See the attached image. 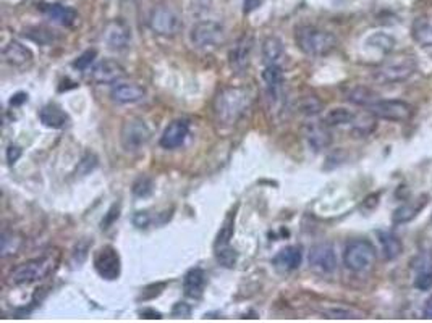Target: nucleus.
Returning <instances> with one entry per match:
<instances>
[{
  "label": "nucleus",
  "mask_w": 432,
  "mask_h": 323,
  "mask_svg": "<svg viewBox=\"0 0 432 323\" xmlns=\"http://www.w3.org/2000/svg\"><path fill=\"white\" fill-rule=\"evenodd\" d=\"M251 105V92L245 87H225L216 96L214 114L221 125H235Z\"/></svg>",
  "instance_id": "nucleus-1"
},
{
  "label": "nucleus",
  "mask_w": 432,
  "mask_h": 323,
  "mask_svg": "<svg viewBox=\"0 0 432 323\" xmlns=\"http://www.w3.org/2000/svg\"><path fill=\"white\" fill-rule=\"evenodd\" d=\"M296 44L306 55L324 57L337 47V37L318 26H301L295 34Z\"/></svg>",
  "instance_id": "nucleus-2"
},
{
  "label": "nucleus",
  "mask_w": 432,
  "mask_h": 323,
  "mask_svg": "<svg viewBox=\"0 0 432 323\" xmlns=\"http://www.w3.org/2000/svg\"><path fill=\"white\" fill-rule=\"evenodd\" d=\"M377 259V251L374 244L368 239H353L345 246L343 265L349 272L364 273L374 267Z\"/></svg>",
  "instance_id": "nucleus-3"
},
{
  "label": "nucleus",
  "mask_w": 432,
  "mask_h": 323,
  "mask_svg": "<svg viewBox=\"0 0 432 323\" xmlns=\"http://www.w3.org/2000/svg\"><path fill=\"white\" fill-rule=\"evenodd\" d=\"M416 68L415 58L406 55V53H400V55H393L383 62L374 73V78L383 85H395V82H403L411 78Z\"/></svg>",
  "instance_id": "nucleus-4"
},
{
  "label": "nucleus",
  "mask_w": 432,
  "mask_h": 323,
  "mask_svg": "<svg viewBox=\"0 0 432 323\" xmlns=\"http://www.w3.org/2000/svg\"><path fill=\"white\" fill-rule=\"evenodd\" d=\"M53 263H55V261L52 257L33 259V261L24 262L12 270V273L8 275V281L15 286L31 285V283L41 281L42 278H46L53 270Z\"/></svg>",
  "instance_id": "nucleus-5"
},
{
  "label": "nucleus",
  "mask_w": 432,
  "mask_h": 323,
  "mask_svg": "<svg viewBox=\"0 0 432 323\" xmlns=\"http://www.w3.org/2000/svg\"><path fill=\"white\" fill-rule=\"evenodd\" d=\"M148 24L150 31L162 37H173L180 33L183 23L178 12L169 5H157L150 10Z\"/></svg>",
  "instance_id": "nucleus-6"
},
{
  "label": "nucleus",
  "mask_w": 432,
  "mask_h": 323,
  "mask_svg": "<svg viewBox=\"0 0 432 323\" xmlns=\"http://www.w3.org/2000/svg\"><path fill=\"white\" fill-rule=\"evenodd\" d=\"M150 139V130L148 123L141 119L125 120L120 131V143L125 152L135 154L146 148Z\"/></svg>",
  "instance_id": "nucleus-7"
},
{
  "label": "nucleus",
  "mask_w": 432,
  "mask_h": 323,
  "mask_svg": "<svg viewBox=\"0 0 432 323\" xmlns=\"http://www.w3.org/2000/svg\"><path fill=\"white\" fill-rule=\"evenodd\" d=\"M368 112L379 120L393 121V123H405V121L411 120L413 116V107L405 101L397 99L377 101L376 104L369 107Z\"/></svg>",
  "instance_id": "nucleus-8"
},
{
  "label": "nucleus",
  "mask_w": 432,
  "mask_h": 323,
  "mask_svg": "<svg viewBox=\"0 0 432 323\" xmlns=\"http://www.w3.org/2000/svg\"><path fill=\"white\" fill-rule=\"evenodd\" d=\"M225 41V29L217 21H199L191 29V42L199 49H216Z\"/></svg>",
  "instance_id": "nucleus-9"
},
{
  "label": "nucleus",
  "mask_w": 432,
  "mask_h": 323,
  "mask_svg": "<svg viewBox=\"0 0 432 323\" xmlns=\"http://www.w3.org/2000/svg\"><path fill=\"white\" fill-rule=\"evenodd\" d=\"M308 262L311 270H314L319 275H332L338 267V259L335 247L329 243H320L311 247Z\"/></svg>",
  "instance_id": "nucleus-10"
},
{
  "label": "nucleus",
  "mask_w": 432,
  "mask_h": 323,
  "mask_svg": "<svg viewBox=\"0 0 432 323\" xmlns=\"http://www.w3.org/2000/svg\"><path fill=\"white\" fill-rule=\"evenodd\" d=\"M94 268L104 280H116L121 272V262L116 249L112 246L101 247L94 256Z\"/></svg>",
  "instance_id": "nucleus-11"
},
{
  "label": "nucleus",
  "mask_w": 432,
  "mask_h": 323,
  "mask_svg": "<svg viewBox=\"0 0 432 323\" xmlns=\"http://www.w3.org/2000/svg\"><path fill=\"white\" fill-rule=\"evenodd\" d=\"M102 39H104L105 46L109 47L110 51L115 52L125 51V49L130 46L131 29L128 24L121 21V19H114V21H110L105 26Z\"/></svg>",
  "instance_id": "nucleus-12"
},
{
  "label": "nucleus",
  "mask_w": 432,
  "mask_h": 323,
  "mask_svg": "<svg viewBox=\"0 0 432 323\" xmlns=\"http://www.w3.org/2000/svg\"><path fill=\"white\" fill-rule=\"evenodd\" d=\"M252 46H254V42H252L251 36H243L241 39H238L235 46L230 49V53H228L232 70H235L236 73H243L248 70L251 62Z\"/></svg>",
  "instance_id": "nucleus-13"
},
{
  "label": "nucleus",
  "mask_w": 432,
  "mask_h": 323,
  "mask_svg": "<svg viewBox=\"0 0 432 323\" xmlns=\"http://www.w3.org/2000/svg\"><path fill=\"white\" fill-rule=\"evenodd\" d=\"M110 99L120 105L139 104L146 99V89L135 82H120L112 87Z\"/></svg>",
  "instance_id": "nucleus-14"
},
{
  "label": "nucleus",
  "mask_w": 432,
  "mask_h": 323,
  "mask_svg": "<svg viewBox=\"0 0 432 323\" xmlns=\"http://www.w3.org/2000/svg\"><path fill=\"white\" fill-rule=\"evenodd\" d=\"M189 134V121L188 120H173L167 128L164 130L162 136H160V146L164 149H177L187 141Z\"/></svg>",
  "instance_id": "nucleus-15"
},
{
  "label": "nucleus",
  "mask_w": 432,
  "mask_h": 323,
  "mask_svg": "<svg viewBox=\"0 0 432 323\" xmlns=\"http://www.w3.org/2000/svg\"><path fill=\"white\" fill-rule=\"evenodd\" d=\"M125 76L123 67L115 60H102L91 70V80L97 85H112Z\"/></svg>",
  "instance_id": "nucleus-16"
},
{
  "label": "nucleus",
  "mask_w": 432,
  "mask_h": 323,
  "mask_svg": "<svg viewBox=\"0 0 432 323\" xmlns=\"http://www.w3.org/2000/svg\"><path fill=\"white\" fill-rule=\"evenodd\" d=\"M304 138L308 141L309 148L316 150V152H320V150H325L332 144V134H330L329 126L324 123H308L304 125Z\"/></svg>",
  "instance_id": "nucleus-17"
},
{
  "label": "nucleus",
  "mask_w": 432,
  "mask_h": 323,
  "mask_svg": "<svg viewBox=\"0 0 432 323\" xmlns=\"http://www.w3.org/2000/svg\"><path fill=\"white\" fill-rule=\"evenodd\" d=\"M303 261V252L300 246H286L280 249L272 259V265L280 272H293L301 265Z\"/></svg>",
  "instance_id": "nucleus-18"
},
{
  "label": "nucleus",
  "mask_w": 432,
  "mask_h": 323,
  "mask_svg": "<svg viewBox=\"0 0 432 323\" xmlns=\"http://www.w3.org/2000/svg\"><path fill=\"white\" fill-rule=\"evenodd\" d=\"M262 81H264L267 96L272 102H279L284 89V71L279 65H267L262 71Z\"/></svg>",
  "instance_id": "nucleus-19"
},
{
  "label": "nucleus",
  "mask_w": 432,
  "mask_h": 323,
  "mask_svg": "<svg viewBox=\"0 0 432 323\" xmlns=\"http://www.w3.org/2000/svg\"><path fill=\"white\" fill-rule=\"evenodd\" d=\"M2 55L8 65L17 67V68H23L33 62L31 49L23 46V44L18 41H10L7 46L3 47Z\"/></svg>",
  "instance_id": "nucleus-20"
},
{
  "label": "nucleus",
  "mask_w": 432,
  "mask_h": 323,
  "mask_svg": "<svg viewBox=\"0 0 432 323\" xmlns=\"http://www.w3.org/2000/svg\"><path fill=\"white\" fill-rule=\"evenodd\" d=\"M41 12L53 23L62 24V26H73L78 21L76 10L62 3H44L41 5Z\"/></svg>",
  "instance_id": "nucleus-21"
},
{
  "label": "nucleus",
  "mask_w": 432,
  "mask_h": 323,
  "mask_svg": "<svg viewBox=\"0 0 432 323\" xmlns=\"http://www.w3.org/2000/svg\"><path fill=\"white\" fill-rule=\"evenodd\" d=\"M39 120L44 126L52 130H62L68 123V115L57 104H47L39 110Z\"/></svg>",
  "instance_id": "nucleus-22"
},
{
  "label": "nucleus",
  "mask_w": 432,
  "mask_h": 323,
  "mask_svg": "<svg viewBox=\"0 0 432 323\" xmlns=\"http://www.w3.org/2000/svg\"><path fill=\"white\" fill-rule=\"evenodd\" d=\"M411 36L421 47H432V13L421 15L413 21Z\"/></svg>",
  "instance_id": "nucleus-23"
},
{
  "label": "nucleus",
  "mask_w": 432,
  "mask_h": 323,
  "mask_svg": "<svg viewBox=\"0 0 432 323\" xmlns=\"http://www.w3.org/2000/svg\"><path fill=\"white\" fill-rule=\"evenodd\" d=\"M204 288H206V272L202 268H191L187 272L183 278V291L188 297L198 299L202 296Z\"/></svg>",
  "instance_id": "nucleus-24"
},
{
  "label": "nucleus",
  "mask_w": 432,
  "mask_h": 323,
  "mask_svg": "<svg viewBox=\"0 0 432 323\" xmlns=\"http://www.w3.org/2000/svg\"><path fill=\"white\" fill-rule=\"evenodd\" d=\"M345 97H347V101L352 102V104L359 105V107H366V109L376 104L377 101H381V96H379L376 91H372L371 87H366V86L349 87Z\"/></svg>",
  "instance_id": "nucleus-25"
},
{
  "label": "nucleus",
  "mask_w": 432,
  "mask_h": 323,
  "mask_svg": "<svg viewBox=\"0 0 432 323\" xmlns=\"http://www.w3.org/2000/svg\"><path fill=\"white\" fill-rule=\"evenodd\" d=\"M426 205V195L421 198L416 202H406L401 204L395 212L392 213V223L393 225H403V223H410L411 220H415L417 217V213L424 209Z\"/></svg>",
  "instance_id": "nucleus-26"
},
{
  "label": "nucleus",
  "mask_w": 432,
  "mask_h": 323,
  "mask_svg": "<svg viewBox=\"0 0 432 323\" xmlns=\"http://www.w3.org/2000/svg\"><path fill=\"white\" fill-rule=\"evenodd\" d=\"M379 243H381L382 254L387 261H395L397 257L401 256L403 244L397 234L390 232H381L379 233Z\"/></svg>",
  "instance_id": "nucleus-27"
},
{
  "label": "nucleus",
  "mask_w": 432,
  "mask_h": 323,
  "mask_svg": "<svg viewBox=\"0 0 432 323\" xmlns=\"http://www.w3.org/2000/svg\"><path fill=\"white\" fill-rule=\"evenodd\" d=\"M284 42L279 37H267L262 42V62L267 65H279L284 57Z\"/></svg>",
  "instance_id": "nucleus-28"
},
{
  "label": "nucleus",
  "mask_w": 432,
  "mask_h": 323,
  "mask_svg": "<svg viewBox=\"0 0 432 323\" xmlns=\"http://www.w3.org/2000/svg\"><path fill=\"white\" fill-rule=\"evenodd\" d=\"M354 116L356 115H354L352 110H348L347 107H334V109L325 112L322 121L330 128V126H342L353 123Z\"/></svg>",
  "instance_id": "nucleus-29"
},
{
  "label": "nucleus",
  "mask_w": 432,
  "mask_h": 323,
  "mask_svg": "<svg viewBox=\"0 0 432 323\" xmlns=\"http://www.w3.org/2000/svg\"><path fill=\"white\" fill-rule=\"evenodd\" d=\"M23 239L18 233L15 232H3L2 239H0V254L2 257L15 256L18 252V249L21 247Z\"/></svg>",
  "instance_id": "nucleus-30"
},
{
  "label": "nucleus",
  "mask_w": 432,
  "mask_h": 323,
  "mask_svg": "<svg viewBox=\"0 0 432 323\" xmlns=\"http://www.w3.org/2000/svg\"><path fill=\"white\" fill-rule=\"evenodd\" d=\"M322 314L325 317H329V319H363L364 317L363 312L345 306L325 307V309H322Z\"/></svg>",
  "instance_id": "nucleus-31"
},
{
  "label": "nucleus",
  "mask_w": 432,
  "mask_h": 323,
  "mask_svg": "<svg viewBox=\"0 0 432 323\" xmlns=\"http://www.w3.org/2000/svg\"><path fill=\"white\" fill-rule=\"evenodd\" d=\"M24 36H26L28 39H31V41H34L36 44H41V46H49V44H52L57 39L53 31L44 26L28 28L26 31H24Z\"/></svg>",
  "instance_id": "nucleus-32"
},
{
  "label": "nucleus",
  "mask_w": 432,
  "mask_h": 323,
  "mask_svg": "<svg viewBox=\"0 0 432 323\" xmlns=\"http://www.w3.org/2000/svg\"><path fill=\"white\" fill-rule=\"evenodd\" d=\"M233 225H235V215H230V217L225 218V222H223L221 229H218L214 247H221V246H227V244H230L233 233H235V227H233Z\"/></svg>",
  "instance_id": "nucleus-33"
},
{
  "label": "nucleus",
  "mask_w": 432,
  "mask_h": 323,
  "mask_svg": "<svg viewBox=\"0 0 432 323\" xmlns=\"http://www.w3.org/2000/svg\"><path fill=\"white\" fill-rule=\"evenodd\" d=\"M216 249V261L221 263L222 267L225 268H233L238 262V252L233 249L230 244L221 247H214Z\"/></svg>",
  "instance_id": "nucleus-34"
},
{
  "label": "nucleus",
  "mask_w": 432,
  "mask_h": 323,
  "mask_svg": "<svg viewBox=\"0 0 432 323\" xmlns=\"http://www.w3.org/2000/svg\"><path fill=\"white\" fill-rule=\"evenodd\" d=\"M298 109L303 115L314 116L320 114V110H322V102H320L316 96H306L300 101Z\"/></svg>",
  "instance_id": "nucleus-35"
},
{
  "label": "nucleus",
  "mask_w": 432,
  "mask_h": 323,
  "mask_svg": "<svg viewBox=\"0 0 432 323\" xmlns=\"http://www.w3.org/2000/svg\"><path fill=\"white\" fill-rule=\"evenodd\" d=\"M154 191V181L149 176L141 175L133 183V194L136 198H149Z\"/></svg>",
  "instance_id": "nucleus-36"
},
{
  "label": "nucleus",
  "mask_w": 432,
  "mask_h": 323,
  "mask_svg": "<svg viewBox=\"0 0 432 323\" xmlns=\"http://www.w3.org/2000/svg\"><path fill=\"white\" fill-rule=\"evenodd\" d=\"M368 44L369 46L379 49V51H382V52H390L393 49V44H395V39L390 37L386 33H377V34H372V36L368 39Z\"/></svg>",
  "instance_id": "nucleus-37"
},
{
  "label": "nucleus",
  "mask_w": 432,
  "mask_h": 323,
  "mask_svg": "<svg viewBox=\"0 0 432 323\" xmlns=\"http://www.w3.org/2000/svg\"><path fill=\"white\" fill-rule=\"evenodd\" d=\"M369 114V112H368ZM374 128H376V116L372 114H369L368 116H364L363 120H356L354 116L353 120V131L359 136H368L369 133H372Z\"/></svg>",
  "instance_id": "nucleus-38"
},
{
  "label": "nucleus",
  "mask_w": 432,
  "mask_h": 323,
  "mask_svg": "<svg viewBox=\"0 0 432 323\" xmlns=\"http://www.w3.org/2000/svg\"><path fill=\"white\" fill-rule=\"evenodd\" d=\"M97 164H99V160H97V157L92 152H87L85 154V157H83L80 160V164H78V168H76V175L80 176H86L89 175L92 170L96 168Z\"/></svg>",
  "instance_id": "nucleus-39"
},
{
  "label": "nucleus",
  "mask_w": 432,
  "mask_h": 323,
  "mask_svg": "<svg viewBox=\"0 0 432 323\" xmlns=\"http://www.w3.org/2000/svg\"><path fill=\"white\" fill-rule=\"evenodd\" d=\"M96 57H97V51H96V49H89V51L83 52L81 55L78 57L75 62H73V67L78 68V70L85 71V70H87V68H89V67L92 65V63H94Z\"/></svg>",
  "instance_id": "nucleus-40"
},
{
  "label": "nucleus",
  "mask_w": 432,
  "mask_h": 323,
  "mask_svg": "<svg viewBox=\"0 0 432 323\" xmlns=\"http://www.w3.org/2000/svg\"><path fill=\"white\" fill-rule=\"evenodd\" d=\"M87 251H89V243L81 241L78 243L71 252V262L75 267H81L83 262L87 259Z\"/></svg>",
  "instance_id": "nucleus-41"
},
{
  "label": "nucleus",
  "mask_w": 432,
  "mask_h": 323,
  "mask_svg": "<svg viewBox=\"0 0 432 323\" xmlns=\"http://www.w3.org/2000/svg\"><path fill=\"white\" fill-rule=\"evenodd\" d=\"M415 285L416 290L420 291H429L432 290V268H429V270H421L417 272V275L415 278Z\"/></svg>",
  "instance_id": "nucleus-42"
},
{
  "label": "nucleus",
  "mask_w": 432,
  "mask_h": 323,
  "mask_svg": "<svg viewBox=\"0 0 432 323\" xmlns=\"http://www.w3.org/2000/svg\"><path fill=\"white\" fill-rule=\"evenodd\" d=\"M191 306L187 304V302H177L172 309V315L177 317V319H180V317L187 319V317L191 315Z\"/></svg>",
  "instance_id": "nucleus-43"
},
{
  "label": "nucleus",
  "mask_w": 432,
  "mask_h": 323,
  "mask_svg": "<svg viewBox=\"0 0 432 323\" xmlns=\"http://www.w3.org/2000/svg\"><path fill=\"white\" fill-rule=\"evenodd\" d=\"M119 215H120V207L119 205H112V209L109 210V212H107V215H105V218L102 220V229H105V228H109L112 223L115 222L116 218H119Z\"/></svg>",
  "instance_id": "nucleus-44"
},
{
  "label": "nucleus",
  "mask_w": 432,
  "mask_h": 323,
  "mask_svg": "<svg viewBox=\"0 0 432 323\" xmlns=\"http://www.w3.org/2000/svg\"><path fill=\"white\" fill-rule=\"evenodd\" d=\"M150 223V217L148 212H136L133 215V225L136 228H148Z\"/></svg>",
  "instance_id": "nucleus-45"
},
{
  "label": "nucleus",
  "mask_w": 432,
  "mask_h": 323,
  "mask_svg": "<svg viewBox=\"0 0 432 323\" xmlns=\"http://www.w3.org/2000/svg\"><path fill=\"white\" fill-rule=\"evenodd\" d=\"M19 157H21V149L18 148V146H13V144H10L8 146V149H7V160H8V164H15V162H17Z\"/></svg>",
  "instance_id": "nucleus-46"
},
{
  "label": "nucleus",
  "mask_w": 432,
  "mask_h": 323,
  "mask_svg": "<svg viewBox=\"0 0 432 323\" xmlns=\"http://www.w3.org/2000/svg\"><path fill=\"white\" fill-rule=\"evenodd\" d=\"M139 315H141V319H157V320H160L162 319V314H160V312H155V311H153V309H143L139 312Z\"/></svg>",
  "instance_id": "nucleus-47"
},
{
  "label": "nucleus",
  "mask_w": 432,
  "mask_h": 323,
  "mask_svg": "<svg viewBox=\"0 0 432 323\" xmlns=\"http://www.w3.org/2000/svg\"><path fill=\"white\" fill-rule=\"evenodd\" d=\"M261 3L262 0H245V2H243V10H245V13H251L252 10H256Z\"/></svg>",
  "instance_id": "nucleus-48"
},
{
  "label": "nucleus",
  "mask_w": 432,
  "mask_h": 323,
  "mask_svg": "<svg viewBox=\"0 0 432 323\" xmlns=\"http://www.w3.org/2000/svg\"><path fill=\"white\" fill-rule=\"evenodd\" d=\"M28 101V96L24 94V92H18V94H15L12 99H10V105L17 107V105H21L23 102Z\"/></svg>",
  "instance_id": "nucleus-49"
},
{
  "label": "nucleus",
  "mask_w": 432,
  "mask_h": 323,
  "mask_svg": "<svg viewBox=\"0 0 432 323\" xmlns=\"http://www.w3.org/2000/svg\"><path fill=\"white\" fill-rule=\"evenodd\" d=\"M422 314H424L426 319H432V295H431L429 299L426 301L424 309H422Z\"/></svg>",
  "instance_id": "nucleus-50"
}]
</instances>
